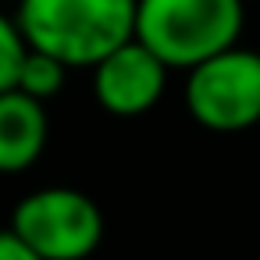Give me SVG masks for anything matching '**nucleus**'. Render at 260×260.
Returning <instances> with one entry per match:
<instances>
[{
	"label": "nucleus",
	"instance_id": "7ed1b4c3",
	"mask_svg": "<svg viewBox=\"0 0 260 260\" xmlns=\"http://www.w3.org/2000/svg\"><path fill=\"white\" fill-rule=\"evenodd\" d=\"M43 260H89L104 242L96 200L72 185H47L18 200L8 224Z\"/></svg>",
	"mask_w": 260,
	"mask_h": 260
},
{
	"label": "nucleus",
	"instance_id": "6e6552de",
	"mask_svg": "<svg viewBox=\"0 0 260 260\" xmlns=\"http://www.w3.org/2000/svg\"><path fill=\"white\" fill-rule=\"evenodd\" d=\"M25 54H29V43H25L18 22H15L11 15L0 11V93L15 89Z\"/></svg>",
	"mask_w": 260,
	"mask_h": 260
},
{
	"label": "nucleus",
	"instance_id": "39448f33",
	"mask_svg": "<svg viewBox=\"0 0 260 260\" xmlns=\"http://www.w3.org/2000/svg\"><path fill=\"white\" fill-rule=\"evenodd\" d=\"M168 72L171 68L132 36L100 64H93L96 104L114 118H139L160 104L168 89Z\"/></svg>",
	"mask_w": 260,
	"mask_h": 260
},
{
	"label": "nucleus",
	"instance_id": "f03ea898",
	"mask_svg": "<svg viewBox=\"0 0 260 260\" xmlns=\"http://www.w3.org/2000/svg\"><path fill=\"white\" fill-rule=\"evenodd\" d=\"M242 0H139L136 40L171 72L196 68L242 36Z\"/></svg>",
	"mask_w": 260,
	"mask_h": 260
},
{
	"label": "nucleus",
	"instance_id": "0eeeda50",
	"mask_svg": "<svg viewBox=\"0 0 260 260\" xmlns=\"http://www.w3.org/2000/svg\"><path fill=\"white\" fill-rule=\"evenodd\" d=\"M64 75H68V68H64L57 57H50V54H43V50H32V47H29V54H25V61H22V72H18L15 89H22L25 96H32V100H40V104H47L50 96H57V93L64 89Z\"/></svg>",
	"mask_w": 260,
	"mask_h": 260
},
{
	"label": "nucleus",
	"instance_id": "423d86ee",
	"mask_svg": "<svg viewBox=\"0 0 260 260\" xmlns=\"http://www.w3.org/2000/svg\"><path fill=\"white\" fill-rule=\"evenodd\" d=\"M50 121L47 107L22 89L0 93V175H18L32 168L47 146Z\"/></svg>",
	"mask_w": 260,
	"mask_h": 260
},
{
	"label": "nucleus",
	"instance_id": "20e7f679",
	"mask_svg": "<svg viewBox=\"0 0 260 260\" xmlns=\"http://www.w3.org/2000/svg\"><path fill=\"white\" fill-rule=\"evenodd\" d=\"M185 111L210 132H242L260 121V54L228 47L189 68Z\"/></svg>",
	"mask_w": 260,
	"mask_h": 260
},
{
	"label": "nucleus",
	"instance_id": "1a4fd4ad",
	"mask_svg": "<svg viewBox=\"0 0 260 260\" xmlns=\"http://www.w3.org/2000/svg\"><path fill=\"white\" fill-rule=\"evenodd\" d=\"M0 260H43V256H36L11 228H0Z\"/></svg>",
	"mask_w": 260,
	"mask_h": 260
},
{
	"label": "nucleus",
	"instance_id": "f257e3e1",
	"mask_svg": "<svg viewBox=\"0 0 260 260\" xmlns=\"http://www.w3.org/2000/svg\"><path fill=\"white\" fill-rule=\"evenodd\" d=\"M139 0H18V29L32 50L64 68H93L136 36Z\"/></svg>",
	"mask_w": 260,
	"mask_h": 260
}]
</instances>
